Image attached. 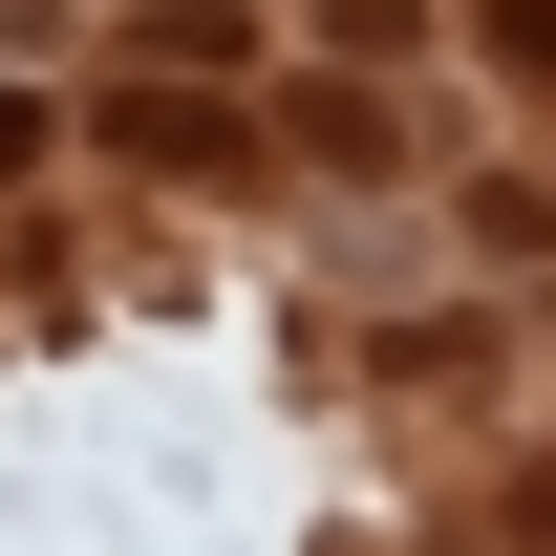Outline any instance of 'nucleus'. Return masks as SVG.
Wrapping results in <instances>:
<instances>
[{"label": "nucleus", "mask_w": 556, "mask_h": 556, "mask_svg": "<svg viewBox=\"0 0 556 556\" xmlns=\"http://www.w3.org/2000/svg\"><path fill=\"white\" fill-rule=\"evenodd\" d=\"M492 43H514V65H535V86H556V0H492Z\"/></svg>", "instance_id": "1"}]
</instances>
